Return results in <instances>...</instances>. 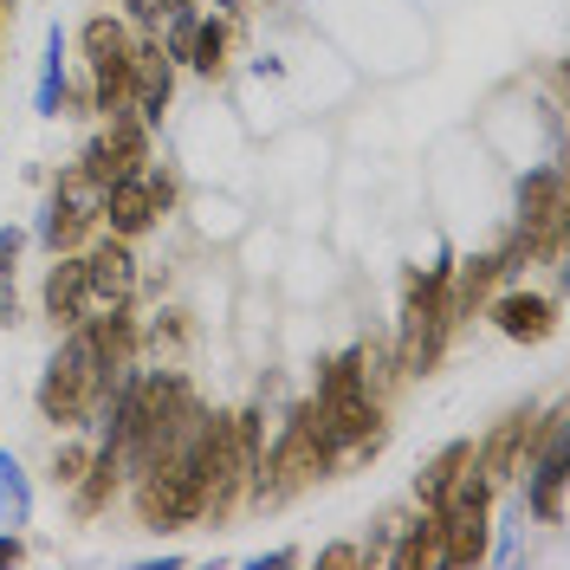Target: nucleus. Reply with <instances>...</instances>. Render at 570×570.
I'll list each match as a JSON object with an SVG mask.
<instances>
[{
  "mask_svg": "<svg viewBox=\"0 0 570 570\" xmlns=\"http://www.w3.org/2000/svg\"><path fill=\"white\" fill-rule=\"evenodd\" d=\"M331 466H337V434H331L318 395H312V402H298V409L285 415L273 454L259 461V493H253V499H292L298 487L324 480Z\"/></svg>",
  "mask_w": 570,
  "mask_h": 570,
  "instance_id": "f257e3e1",
  "label": "nucleus"
},
{
  "mask_svg": "<svg viewBox=\"0 0 570 570\" xmlns=\"http://www.w3.org/2000/svg\"><path fill=\"white\" fill-rule=\"evenodd\" d=\"M110 383H117V376L105 370V356L91 351V337L71 324V337L52 351L46 376H39V415L59 422V428H85L98 415V402H105Z\"/></svg>",
  "mask_w": 570,
  "mask_h": 570,
  "instance_id": "f03ea898",
  "label": "nucleus"
},
{
  "mask_svg": "<svg viewBox=\"0 0 570 570\" xmlns=\"http://www.w3.org/2000/svg\"><path fill=\"white\" fill-rule=\"evenodd\" d=\"M318 409H324V422H331V434H337V454H344V448H376L383 409H376V395H370V351H344V356L324 363Z\"/></svg>",
  "mask_w": 570,
  "mask_h": 570,
  "instance_id": "7ed1b4c3",
  "label": "nucleus"
},
{
  "mask_svg": "<svg viewBox=\"0 0 570 570\" xmlns=\"http://www.w3.org/2000/svg\"><path fill=\"white\" fill-rule=\"evenodd\" d=\"M434 512V532H441V564L448 570H466L487 558V512H493V480L466 461L461 480L428 505Z\"/></svg>",
  "mask_w": 570,
  "mask_h": 570,
  "instance_id": "20e7f679",
  "label": "nucleus"
},
{
  "mask_svg": "<svg viewBox=\"0 0 570 570\" xmlns=\"http://www.w3.org/2000/svg\"><path fill=\"white\" fill-rule=\"evenodd\" d=\"M78 39H85V66H91V85H98V110L105 117L130 110V52H137L130 27L110 20V13H91Z\"/></svg>",
  "mask_w": 570,
  "mask_h": 570,
  "instance_id": "39448f33",
  "label": "nucleus"
},
{
  "mask_svg": "<svg viewBox=\"0 0 570 570\" xmlns=\"http://www.w3.org/2000/svg\"><path fill=\"white\" fill-rule=\"evenodd\" d=\"M98 214H105V188L85 176V169H66L59 188H52V202H46V214H39L46 253H71L91 227H98Z\"/></svg>",
  "mask_w": 570,
  "mask_h": 570,
  "instance_id": "423d86ee",
  "label": "nucleus"
},
{
  "mask_svg": "<svg viewBox=\"0 0 570 570\" xmlns=\"http://www.w3.org/2000/svg\"><path fill=\"white\" fill-rule=\"evenodd\" d=\"M169 208H176V181L142 163L137 176H117L105 188V214H98V220H110V234L130 240L142 227H156V214H169Z\"/></svg>",
  "mask_w": 570,
  "mask_h": 570,
  "instance_id": "0eeeda50",
  "label": "nucleus"
},
{
  "mask_svg": "<svg viewBox=\"0 0 570 570\" xmlns=\"http://www.w3.org/2000/svg\"><path fill=\"white\" fill-rule=\"evenodd\" d=\"M137 298V253L124 234H110L98 247L85 253V318H98V312H124Z\"/></svg>",
  "mask_w": 570,
  "mask_h": 570,
  "instance_id": "6e6552de",
  "label": "nucleus"
},
{
  "mask_svg": "<svg viewBox=\"0 0 570 570\" xmlns=\"http://www.w3.org/2000/svg\"><path fill=\"white\" fill-rule=\"evenodd\" d=\"M142 163H149V124H142V117H124V110L110 117L105 137H91L85 156H78V169L98 181V188H110L117 176H137Z\"/></svg>",
  "mask_w": 570,
  "mask_h": 570,
  "instance_id": "1a4fd4ad",
  "label": "nucleus"
},
{
  "mask_svg": "<svg viewBox=\"0 0 570 570\" xmlns=\"http://www.w3.org/2000/svg\"><path fill=\"white\" fill-rule=\"evenodd\" d=\"M532 448H538V415H532V409H512V415H505V422L493 428V441H487V448L473 454V466H480V473H487L493 487H505V480H512L519 466L532 461Z\"/></svg>",
  "mask_w": 570,
  "mask_h": 570,
  "instance_id": "9d476101",
  "label": "nucleus"
},
{
  "mask_svg": "<svg viewBox=\"0 0 570 570\" xmlns=\"http://www.w3.org/2000/svg\"><path fill=\"white\" fill-rule=\"evenodd\" d=\"M169 91H176V59L163 52V39H149V46L130 52V110H137L142 124H163Z\"/></svg>",
  "mask_w": 570,
  "mask_h": 570,
  "instance_id": "9b49d317",
  "label": "nucleus"
},
{
  "mask_svg": "<svg viewBox=\"0 0 570 570\" xmlns=\"http://www.w3.org/2000/svg\"><path fill=\"white\" fill-rule=\"evenodd\" d=\"M519 227L532 234L538 247H558V227H564V176L558 169L519 176Z\"/></svg>",
  "mask_w": 570,
  "mask_h": 570,
  "instance_id": "f8f14e48",
  "label": "nucleus"
},
{
  "mask_svg": "<svg viewBox=\"0 0 570 570\" xmlns=\"http://www.w3.org/2000/svg\"><path fill=\"white\" fill-rule=\"evenodd\" d=\"M493 324L512 337V344H544L551 324H558V305L544 292H499L493 298Z\"/></svg>",
  "mask_w": 570,
  "mask_h": 570,
  "instance_id": "ddd939ff",
  "label": "nucleus"
},
{
  "mask_svg": "<svg viewBox=\"0 0 570 570\" xmlns=\"http://www.w3.org/2000/svg\"><path fill=\"white\" fill-rule=\"evenodd\" d=\"M46 318L52 324H85V259L78 253H52V273H46Z\"/></svg>",
  "mask_w": 570,
  "mask_h": 570,
  "instance_id": "4468645a",
  "label": "nucleus"
},
{
  "mask_svg": "<svg viewBox=\"0 0 570 570\" xmlns=\"http://www.w3.org/2000/svg\"><path fill=\"white\" fill-rule=\"evenodd\" d=\"M117 473H124V461H117L110 448H98V454L85 461V473L71 480V487H78V493H71V512H78V519H98L110 505V493H117Z\"/></svg>",
  "mask_w": 570,
  "mask_h": 570,
  "instance_id": "2eb2a0df",
  "label": "nucleus"
},
{
  "mask_svg": "<svg viewBox=\"0 0 570 570\" xmlns=\"http://www.w3.org/2000/svg\"><path fill=\"white\" fill-rule=\"evenodd\" d=\"M466 461H473V441H448V448H441V454H434V461L415 473V499H422V505H434V499H441L448 487H454V480H461V466H466Z\"/></svg>",
  "mask_w": 570,
  "mask_h": 570,
  "instance_id": "dca6fc26",
  "label": "nucleus"
},
{
  "mask_svg": "<svg viewBox=\"0 0 570 570\" xmlns=\"http://www.w3.org/2000/svg\"><path fill=\"white\" fill-rule=\"evenodd\" d=\"M395 532H402V544H395V551H383L395 570L441 564V532H434V512H428V519H415V525H395Z\"/></svg>",
  "mask_w": 570,
  "mask_h": 570,
  "instance_id": "f3484780",
  "label": "nucleus"
},
{
  "mask_svg": "<svg viewBox=\"0 0 570 570\" xmlns=\"http://www.w3.org/2000/svg\"><path fill=\"white\" fill-rule=\"evenodd\" d=\"M59 105H66V33L52 27L46 33V66H39V110L59 117Z\"/></svg>",
  "mask_w": 570,
  "mask_h": 570,
  "instance_id": "a211bd4d",
  "label": "nucleus"
},
{
  "mask_svg": "<svg viewBox=\"0 0 570 570\" xmlns=\"http://www.w3.org/2000/svg\"><path fill=\"white\" fill-rule=\"evenodd\" d=\"M188 66L214 78V71L227 66V20L214 13V20H195V39H188Z\"/></svg>",
  "mask_w": 570,
  "mask_h": 570,
  "instance_id": "6ab92c4d",
  "label": "nucleus"
},
{
  "mask_svg": "<svg viewBox=\"0 0 570 570\" xmlns=\"http://www.w3.org/2000/svg\"><path fill=\"white\" fill-rule=\"evenodd\" d=\"M27 512H33V493H27L13 454H0V519H7V525H27Z\"/></svg>",
  "mask_w": 570,
  "mask_h": 570,
  "instance_id": "aec40b11",
  "label": "nucleus"
},
{
  "mask_svg": "<svg viewBox=\"0 0 570 570\" xmlns=\"http://www.w3.org/2000/svg\"><path fill=\"white\" fill-rule=\"evenodd\" d=\"M169 7H176V0H124V13H130L137 27H149V33H156V27L169 20Z\"/></svg>",
  "mask_w": 570,
  "mask_h": 570,
  "instance_id": "412c9836",
  "label": "nucleus"
},
{
  "mask_svg": "<svg viewBox=\"0 0 570 570\" xmlns=\"http://www.w3.org/2000/svg\"><path fill=\"white\" fill-rule=\"evenodd\" d=\"M85 461H91L85 448H59V454H52V480H59V487H71V480L85 473Z\"/></svg>",
  "mask_w": 570,
  "mask_h": 570,
  "instance_id": "4be33fe9",
  "label": "nucleus"
},
{
  "mask_svg": "<svg viewBox=\"0 0 570 570\" xmlns=\"http://www.w3.org/2000/svg\"><path fill=\"white\" fill-rule=\"evenodd\" d=\"M13 259H20V227H0V285L13 279Z\"/></svg>",
  "mask_w": 570,
  "mask_h": 570,
  "instance_id": "5701e85b",
  "label": "nucleus"
},
{
  "mask_svg": "<svg viewBox=\"0 0 570 570\" xmlns=\"http://www.w3.org/2000/svg\"><path fill=\"white\" fill-rule=\"evenodd\" d=\"M318 564L351 570V564H363V551H356V544H324V551H318Z\"/></svg>",
  "mask_w": 570,
  "mask_h": 570,
  "instance_id": "b1692460",
  "label": "nucleus"
},
{
  "mask_svg": "<svg viewBox=\"0 0 570 570\" xmlns=\"http://www.w3.org/2000/svg\"><path fill=\"white\" fill-rule=\"evenodd\" d=\"M0 564H20V538H0Z\"/></svg>",
  "mask_w": 570,
  "mask_h": 570,
  "instance_id": "393cba45",
  "label": "nucleus"
},
{
  "mask_svg": "<svg viewBox=\"0 0 570 570\" xmlns=\"http://www.w3.org/2000/svg\"><path fill=\"white\" fill-rule=\"evenodd\" d=\"M7 7H13V0H0V20H7Z\"/></svg>",
  "mask_w": 570,
  "mask_h": 570,
  "instance_id": "a878e982",
  "label": "nucleus"
}]
</instances>
